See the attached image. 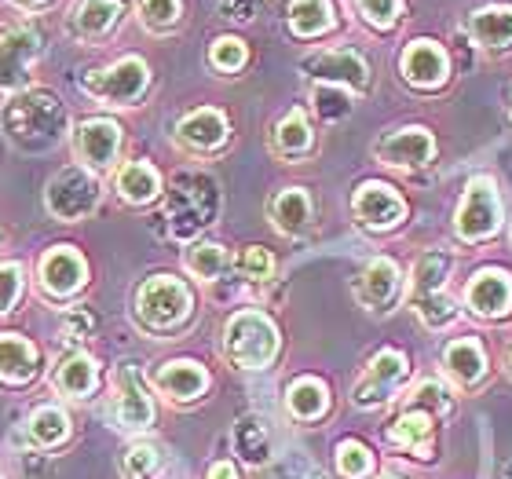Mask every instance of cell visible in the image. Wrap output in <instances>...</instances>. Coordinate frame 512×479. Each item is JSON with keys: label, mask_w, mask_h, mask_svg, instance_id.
<instances>
[{"label": "cell", "mask_w": 512, "mask_h": 479, "mask_svg": "<svg viewBox=\"0 0 512 479\" xmlns=\"http://www.w3.org/2000/svg\"><path fill=\"white\" fill-rule=\"evenodd\" d=\"M66 125H70V118H66L63 99L55 92H44V88H26L19 96H11V103L0 114L4 136L30 154L52 150L66 136Z\"/></svg>", "instance_id": "1"}, {"label": "cell", "mask_w": 512, "mask_h": 479, "mask_svg": "<svg viewBox=\"0 0 512 479\" xmlns=\"http://www.w3.org/2000/svg\"><path fill=\"white\" fill-rule=\"evenodd\" d=\"M224 352L242 370H267L278 355V330L264 311H238L224 326Z\"/></svg>", "instance_id": "2"}, {"label": "cell", "mask_w": 512, "mask_h": 479, "mask_svg": "<svg viewBox=\"0 0 512 479\" xmlns=\"http://www.w3.org/2000/svg\"><path fill=\"white\" fill-rule=\"evenodd\" d=\"M216 209H220V191L216 183L202 172H187L172 183L169 194V227L172 235L187 242L194 238L202 227H209L216 220Z\"/></svg>", "instance_id": "3"}, {"label": "cell", "mask_w": 512, "mask_h": 479, "mask_svg": "<svg viewBox=\"0 0 512 479\" xmlns=\"http://www.w3.org/2000/svg\"><path fill=\"white\" fill-rule=\"evenodd\" d=\"M191 308V289L172 275H154L136 289V319L147 330H176V326L187 322Z\"/></svg>", "instance_id": "4"}, {"label": "cell", "mask_w": 512, "mask_h": 479, "mask_svg": "<svg viewBox=\"0 0 512 479\" xmlns=\"http://www.w3.org/2000/svg\"><path fill=\"white\" fill-rule=\"evenodd\" d=\"M99 180L96 172L88 169H59L48 180L44 187V205H48V213L55 220H63V224H77V220H85L88 213H96L99 205Z\"/></svg>", "instance_id": "5"}, {"label": "cell", "mask_w": 512, "mask_h": 479, "mask_svg": "<svg viewBox=\"0 0 512 479\" xmlns=\"http://www.w3.org/2000/svg\"><path fill=\"white\" fill-rule=\"evenodd\" d=\"M150 85V70L139 55H125L118 63H110L107 70H92V74L81 77V88L88 96H96L99 103H110V107H128L136 103Z\"/></svg>", "instance_id": "6"}, {"label": "cell", "mask_w": 512, "mask_h": 479, "mask_svg": "<svg viewBox=\"0 0 512 479\" xmlns=\"http://www.w3.org/2000/svg\"><path fill=\"white\" fill-rule=\"evenodd\" d=\"M450 275V256L432 249L414 264V308L428 326H447L454 319V300L443 293Z\"/></svg>", "instance_id": "7"}, {"label": "cell", "mask_w": 512, "mask_h": 479, "mask_svg": "<svg viewBox=\"0 0 512 479\" xmlns=\"http://www.w3.org/2000/svg\"><path fill=\"white\" fill-rule=\"evenodd\" d=\"M110 388H114V421L121 432H147L154 425V399L136 362L114 366Z\"/></svg>", "instance_id": "8"}, {"label": "cell", "mask_w": 512, "mask_h": 479, "mask_svg": "<svg viewBox=\"0 0 512 479\" xmlns=\"http://www.w3.org/2000/svg\"><path fill=\"white\" fill-rule=\"evenodd\" d=\"M41 55V33L33 26H8L0 30V92H26L30 70Z\"/></svg>", "instance_id": "9"}, {"label": "cell", "mask_w": 512, "mask_h": 479, "mask_svg": "<svg viewBox=\"0 0 512 479\" xmlns=\"http://www.w3.org/2000/svg\"><path fill=\"white\" fill-rule=\"evenodd\" d=\"M85 278H88V264L74 245H52L41 256V264H37V282H41L44 297L52 300L74 297L77 289L85 286Z\"/></svg>", "instance_id": "10"}, {"label": "cell", "mask_w": 512, "mask_h": 479, "mask_svg": "<svg viewBox=\"0 0 512 479\" xmlns=\"http://www.w3.org/2000/svg\"><path fill=\"white\" fill-rule=\"evenodd\" d=\"M498 231V194L487 176H476L458 209V235L465 242H483Z\"/></svg>", "instance_id": "11"}, {"label": "cell", "mask_w": 512, "mask_h": 479, "mask_svg": "<svg viewBox=\"0 0 512 479\" xmlns=\"http://www.w3.org/2000/svg\"><path fill=\"white\" fill-rule=\"evenodd\" d=\"M74 150L88 172H107L118 161L121 150V125L110 118H88L77 125Z\"/></svg>", "instance_id": "12"}, {"label": "cell", "mask_w": 512, "mask_h": 479, "mask_svg": "<svg viewBox=\"0 0 512 479\" xmlns=\"http://www.w3.org/2000/svg\"><path fill=\"white\" fill-rule=\"evenodd\" d=\"M304 70L311 77H319L322 85H341V88H352V92H366L370 88V66L352 48H333V52L315 55V59L304 63Z\"/></svg>", "instance_id": "13"}, {"label": "cell", "mask_w": 512, "mask_h": 479, "mask_svg": "<svg viewBox=\"0 0 512 479\" xmlns=\"http://www.w3.org/2000/svg\"><path fill=\"white\" fill-rule=\"evenodd\" d=\"M406 377V359L399 352H381L374 355V362L366 366L363 381L355 384V406L363 410H374L381 406L388 395L399 388V381Z\"/></svg>", "instance_id": "14"}, {"label": "cell", "mask_w": 512, "mask_h": 479, "mask_svg": "<svg viewBox=\"0 0 512 479\" xmlns=\"http://www.w3.org/2000/svg\"><path fill=\"white\" fill-rule=\"evenodd\" d=\"M432 154H436V143L425 128H403L377 143V158L392 169H421L432 161Z\"/></svg>", "instance_id": "15"}, {"label": "cell", "mask_w": 512, "mask_h": 479, "mask_svg": "<svg viewBox=\"0 0 512 479\" xmlns=\"http://www.w3.org/2000/svg\"><path fill=\"white\" fill-rule=\"evenodd\" d=\"M355 216H359V224L374 227V231H384V227H395L403 220L406 205L403 198L388 187V183H363L359 191H355Z\"/></svg>", "instance_id": "16"}, {"label": "cell", "mask_w": 512, "mask_h": 479, "mask_svg": "<svg viewBox=\"0 0 512 479\" xmlns=\"http://www.w3.org/2000/svg\"><path fill=\"white\" fill-rule=\"evenodd\" d=\"M399 286H403V278H399V267H395V260H388V256H377V260H370V264H366L363 275H359V286H355V293H359V300H363L366 308L384 311L395 297H399Z\"/></svg>", "instance_id": "17"}, {"label": "cell", "mask_w": 512, "mask_h": 479, "mask_svg": "<svg viewBox=\"0 0 512 479\" xmlns=\"http://www.w3.org/2000/svg\"><path fill=\"white\" fill-rule=\"evenodd\" d=\"M403 77L417 88H436L447 81V55L432 41L406 44L403 52Z\"/></svg>", "instance_id": "18"}, {"label": "cell", "mask_w": 512, "mask_h": 479, "mask_svg": "<svg viewBox=\"0 0 512 479\" xmlns=\"http://www.w3.org/2000/svg\"><path fill=\"white\" fill-rule=\"evenodd\" d=\"M99 384V366L92 355L85 352H74L66 355L63 362H55L52 370V388L66 399H88V395L96 392Z\"/></svg>", "instance_id": "19"}, {"label": "cell", "mask_w": 512, "mask_h": 479, "mask_svg": "<svg viewBox=\"0 0 512 479\" xmlns=\"http://www.w3.org/2000/svg\"><path fill=\"white\" fill-rule=\"evenodd\" d=\"M158 388L172 403H194L209 388V373L191 359H172L158 370Z\"/></svg>", "instance_id": "20"}, {"label": "cell", "mask_w": 512, "mask_h": 479, "mask_svg": "<svg viewBox=\"0 0 512 479\" xmlns=\"http://www.w3.org/2000/svg\"><path fill=\"white\" fill-rule=\"evenodd\" d=\"M121 15H125L121 0H77L70 22H74V33L81 41H96L118 26Z\"/></svg>", "instance_id": "21"}, {"label": "cell", "mask_w": 512, "mask_h": 479, "mask_svg": "<svg viewBox=\"0 0 512 479\" xmlns=\"http://www.w3.org/2000/svg\"><path fill=\"white\" fill-rule=\"evenodd\" d=\"M469 308L483 319H494V315H502L509 308L512 300V282L505 271H480V275L469 282Z\"/></svg>", "instance_id": "22"}, {"label": "cell", "mask_w": 512, "mask_h": 479, "mask_svg": "<svg viewBox=\"0 0 512 479\" xmlns=\"http://www.w3.org/2000/svg\"><path fill=\"white\" fill-rule=\"evenodd\" d=\"M176 136H180V143H187L194 150H216L227 139V118L213 107L191 110L176 125Z\"/></svg>", "instance_id": "23"}, {"label": "cell", "mask_w": 512, "mask_h": 479, "mask_svg": "<svg viewBox=\"0 0 512 479\" xmlns=\"http://www.w3.org/2000/svg\"><path fill=\"white\" fill-rule=\"evenodd\" d=\"M267 213H271V224L282 231V235H300V231H308L311 224V198L304 187H286V191H278L267 205Z\"/></svg>", "instance_id": "24"}, {"label": "cell", "mask_w": 512, "mask_h": 479, "mask_svg": "<svg viewBox=\"0 0 512 479\" xmlns=\"http://www.w3.org/2000/svg\"><path fill=\"white\" fill-rule=\"evenodd\" d=\"M0 377L11 384L37 377V348L19 333H0Z\"/></svg>", "instance_id": "25"}, {"label": "cell", "mask_w": 512, "mask_h": 479, "mask_svg": "<svg viewBox=\"0 0 512 479\" xmlns=\"http://www.w3.org/2000/svg\"><path fill=\"white\" fill-rule=\"evenodd\" d=\"M161 191V176L150 161H128L118 172V194L128 205H147Z\"/></svg>", "instance_id": "26"}, {"label": "cell", "mask_w": 512, "mask_h": 479, "mask_svg": "<svg viewBox=\"0 0 512 479\" xmlns=\"http://www.w3.org/2000/svg\"><path fill=\"white\" fill-rule=\"evenodd\" d=\"M286 406L297 421H319L330 410V392L315 377H300V381H293L286 388Z\"/></svg>", "instance_id": "27"}, {"label": "cell", "mask_w": 512, "mask_h": 479, "mask_svg": "<svg viewBox=\"0 0 512 479\" xmlns=\"http://www.w3.org/2000/svg\"><path fill=\"white\" fill-rule=\"evenodd\" d=\"M231 439H235L238 458L246 461V465H253V469H260V465L271 461V432H267V425L260 417H253V414L242 417Z\"/></svg>", "instance_id": "28"}, {"label": "cell", "mask_w": 512, "mask_h": 479, "mask_svg": "<svg viewBox=\"0 0 512 479\" xmlns=\"http://www.w3.org/2000/svg\"><path fill=\"white\" fill-rule=\"evenodd\" d=\"M472 41L483 48H505L512 44V8H483L469 19Z\"/></svg>", "instance_id": "29"}, {"label": "cell", "mask_w": 512, "mask_h": 479, "mask_svg": "<svg viewBox=\"0 0 512 479\" xmlns=\"http://www.w3.org/2000/svg\"><path fill=\"white\" fill-rule=\"evenodd\" d=\"M26 436H30L33 447H59L66 436H70V417L59 406H41L33 410L30 421H26Z\"/></svg>", "instance_id": "30"}, {"label": "cell", "mask_w": 512, "mask_h": 479, "mask_svg": "<svg viewBox=\"0 0 512 479\" xmlns=\"http://www.w3.org/2000/svg\"><path fill=\"white\" fill-rule=\"evenodd\" d=\"M443 366H447V373H454L461 384H472L480 381L483 370H487V355H483V348L476 341H454L443 348Z\"/></svg>", "instance_id": "31"}, {"label": "cell", "mask_w": 512, "mask_h": 479, "mask_svg": "<svg viewBox=\"0 0 512 479\" xmlns=\"http://www.w3.org/2000/svg\"><path fill=\"white\" fill-rule=\"evenodd\" d=\"M333 26L330 0H289V30L297 37H319Z\"/></svg>", "instance_id": "32"}, {"label": "cell", "mask_w": 512, "mask_h": 479, "mask_svg": "<svg viewBox=\"0 0 512 479\" xmlns=\"http://www.w3.org/2000/svg\"><path fill=\"white\" fill-rule=\"evenodd\" d=\"M275 150L282 158H300L311 150V125L304 118V110H293L286 118L278 121L275 128Z\"/></svg>", "instance_id": "33"}, {"label": "cell", "mask_w": 512, "mask_h": 479, "mask_svg": "<svg viewBox=\"0 0 512 479\" xmlns=\"http://www.w3.org/2000/svg\"><path fill=\"white\" fill-rule=\"evenodd\" d=\"M432 432V417L425 414V410H406L399 421L392 425V432H388V439H392L395 447H406V450H421V439Z\"/></svg>", "instance_id": "34"}, {"label": "cell", "mask_w": 512, "mask_h": 479, "mask_svg": "<svg viewBox=\"0 0 512 479\" xmlns=\"http://www.w3.org/2000/svg\"><path fill=\"white\" fill-rule=\"evenodd\" d=\"M224 267H227V253L220 242H198L191 253H187V271H191L194 278H202V282H213Z\"/></svg>", "instance_id": "35"}, {"label": "cell", "mask_w": 512, "mask_h": 479, "mask_svg": "<svg viewBox=\"0 0 512 479\" xmlns=\"http://www.w3.org/2000/svg\"><path fill=\"white\" fill-rule=\"evenodd\" d=\"M311 103H315L322 121H341L352 114V96H348L341 85H315Z\"/></svg>", "instance_id": "36"}, {"label": "cell", "mask_w": 512, "mask_h": 479, "mask_svg": "<svg viewBox=\"0 0 512 479\" xmlns=\"http://www.w3.org/2000/svg\"><path fill=\"white\" fill-rule=\"evenodd\" d=\"M121 469H125V479H158L161 450L150 447V443H136V447H128Z\"/></svg>", "instance_id": "37"}, {"label": "cell", "mask_w": 512, "mask_h": 479, "mask_svg": "<svg viewBox=\"0 0 512 479\" xmlns=\"http://www.w3.org/2000/svg\"><path fill=\"white\" fill-rule=\"evenodd\" d=\"M183 15L180 0H139V19L147 30H172Z\"/></svg>", "instance_id": "38"}, {"label": "cell", "mask_w": 512, "mask_h": 479, "mask_svg": "<svg viewBox=\"0 0 512 479\" xmlns=\"http://www.w3.org/2000/svg\"><path fill=\"white\" fill-rule=\"evenodd\" d=\"M370 450L363 447V443H355V439H344L341 447H337V472H341L344 479H363L366 472H370Z\"/></svg>", "instance_id": "39"}, {"label": "cell", "mask_w": 512, "mask_h": 479, "mask_svg": "<svg viewBox=\"0 0 512 479\" xmlns=\"http://www.w3.org/2000/svg\"><path fill=\"white\" fill-rule=\"evenodd\" d=\"M246 59H249V52L238 37H220V41H213V48H209V63H213L216 70H224V74L242 70Z\"/></svg>", "instance_id": "40"}, {"label": "cell", "mask_w": 512, "mask_h": 479, "mask_svg": "<svg viewBox=\"0 0 512 479\" xmlns=\"http://www.w3.org/2000/svg\"><path fill=\"white\" fill-rule=\"evenodd\" d=\"M238 267H242V275L253 278V282H267V278L275 275V256L267 253L264 245H249L246 253L238 256Z\"/></svg>", "instance_id": "41"}, {"label": "cell", "mask_w": 512, "mask_h": 479, "mask_svg": "<svg viewBox=\"0 0 512 479\" xmlns=\"http://www.w3.org/2000/svg\"><path fill=\"white\" fill-rule=\"evenodd\" d=\"M414 410H439V414H447L450 410V392L443 388L439 381H421L414 388Z\"/></svg>", "instance_id": "42"}, {"label": "cell", "mask_w": 512, "mask_h": 479, "mask_svg": "<svg viewBox=\"0 0 512 479\" xmlns=\"http://www.w3.org/2000/svg\"><path fill=\"white\" fill-rule=\"evenodd\" d=\"M22 293V267L19 264H0V315L15 308Z\"/></svg>", "instance_id": "43"}, {"label": "cell", "mask_w": 512, "mask_h": 479, "mask_svg": "<svg viewBox=\"0 0 512 479\" xmlns=\"http://www.w3.org/2000/svg\"><path fill=\"white\" fill-rule=\"evenodd\" d=\"M359 11H363L366 22H374L377 30H388L399 19V0H359Z\"/></svg>", "instance_id": "44"}, {"label": "cell", "mask_w": 512, "mask_h": 479, "mask_svg": "<svg viewBox=\"0 0 512 479\" xmlns=\"http://www.w3.org/2000/svg\"><path fill=\"white\" fill-rule=\"evenodd\" d=\"M63 330L70 341H81V337H88V333L96 330V315L85 308H74V311H66L63 315Z\"/></svg>", "instance_id": "45"}, {"label": "cell", "mask_w": 512, "mask_h": 479, "mask_svg": "<svg viewBox=\"0 0 512 479\" xmlns=\"http://www.w3.org/2000/svg\"><path fill=\"white\" fill-rule=\"evenodd\" d=\"M220 15L235 22H249L256 15V0H220Z\"/></svg>", "instance_id": "46"}, {"label": "cell", "mask_w": 512, "mask_h": 479, "mask_svg": "<svg viewBox=\"0 0 512 479\" xmlns=\"http://www.w3.org/2000/svg\"><path fill=\"white\" fill-rule=\"evenodd\" d=\"M209 479H238V469L231 461H216L213 469H209Z\"/></svg>", "instance_id": "47"}, {"label": "cell", "mask_w": 512, "mask_h": 479, "mask_svg": "<svg viewBox=\"0 0 512 479\" xmlns=\"http://www.w3.org/2000/svg\"><path fill=\"white\" fill-rule=\"evenodd\" d=\"M19 8H41V4H48V0H15Z\"/></svg>", "instance_id": "48"}, {"label": "cell", "mask_w": 512, "mask_h": 479, "mask_svg": "<svg viewBox=\"0 0 512 479\" xmlns=\"http://www.w3.org/2000/svg\"><path fill=\"white\" fill-rule=\"evenodd\" d=\"M505 472H509V479H512V465H509V469H505Z\"/></svg>", "instance_id": "49"}, {"label": "cell", "mask_w": 512, "mask_h": 479, "mask_svg": "<svg viewBox=\"0 0 512 479\" xmlns=\"http://www.w3.org/2000/svg\"><path fill=\"white\" fill-rule=\"evenodd\" d=\"M384 479H392V476H384Z\"/></svg>", "instance_id": "50"}, {"label": "cell", "mask_w": 512, "mask_h": 479, "mask_svg": "<svg viewBox=\"0 0 512 479\" xmlns=\"http://www.w3.org/2000/svg\"><path fill=\"white\" fill-rule=\"evenodd\" d=\"M0 479H4V476H0Z\"/></svg>", "instance_id": "51"}]
</instances>
